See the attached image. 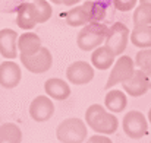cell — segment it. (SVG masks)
I'll list each match as a JSON object with an SVG mask.
<instances>
[{
	"label": "cell",
	"mask_w": 151,
	"mask_h": 143,
	"mask_svg": "<svg viewBox=\"0 0 151 143\" xmlns=\"http://www.w3.org/2000/svg\"><path fill=\"white\" fill-rule=\"evenodd\" d=\"M147 120L150 121V124H151V108H150V110H148V118H147Z\"/></svg>",
	"instance_id": "cell-28"
},
{
	"label": "cell",
	"mask_w": 151,
	"mask_h": 143,
	"mask_svg": "<svg viewBox=\"0 0 151 143\" xmlns=\"http://www.w3.org/2000/svg\"><path fill=\"white\" fill-rule=\"evenodd\" d=\"M122 88H123V91H125L128 95L135 96V98L145 95L147 91L150 89V88H148L147 75H145L141 69L135 70V72L132 73V76L122 83Z\"/></svg>",
	"instance_id": "cell-13"
},
{
	"label": "cell",
	"mask_w": 151,
	"mask_h": 143,
	"mask_svg": "<svg viewBox=\"0 0 151 143\" xmlns=\"http://www.w3.org/2000/svg\"><path fill=\"white\" fill-rule=\"evenodd\" d=\"M21 63L28 72H31L34 75H41V73H46L51 67L53 55L49 48L41 47L40 51L35 54H31V55L21 54Z\"/></svg>",
	"instance_id": "cell-8"
},
{
	"label": "cell",
	"mask_w": 151,
	"mask_h": 143,
	"mask_svg": "<svg viewBox=\"0 0 151 143\" xmlns=\"http://www.w3.org/2000/svg\"><path fill=\"white\" fill-rule=\"evenodd\" d=\"M145 75H147V79H148V88L151 89V70H148V72H144Z\"/></svg>",
	"instance_id": "cell-26"
},
{
	"label": "cell",
	"mask_w": 151,
	"mask_h": 143,
	"mask_svg": "<svg viewBox=\"0 0 151 143\" xmlns=\"http://www.w3.org/2000/svg\"><path fill=\"white\" fill-rule=\"evenodd\" d=\"M122 129L131 139H141L148 133V120L141 111H129L122 120Z\"/></svg>",
	"instance_id": "cell-7"
},
{
	"label": "cell",
	"mask_w": 151,
	"mask_h": 143,
	"mask_svg": "<svg viewBox=\"0 0 151 143\" xmlns=\"http://www.w3.org/2000/svg\"><path fill=\"white\" fill-rule=\"evenodd\" d=\"M43 47L41 38L34 32H25L21 37H18V50L22 55H31L40 51Z\"/></svg>",
	"instance_id": "cell-17"
},
{
	"label": "cell",
	"mask_w": 151,
	"mask_h": 143,
	"mask_svg": "<svg viewBox=\"0 0 151 143\" xmlns=\"http://www.w3.org/2000/svg\"><path fill=\"white\" fill-rule=\"evenodd\" d=\"M87 124L76 117L63 120L56 129V137L60 143H82L87 139Z\"/></svg>",
	"instance_id": "cell-5"
},
{
	"label": "cell",
	"mask_w": 151,
	"mask_h": 143,
	"mask_svg": "<svg viewBox=\"0 0 151 143\" xmlns=\"http://www.w3.org/2000/svg\"><path fill=\"white\" fill-rule=\"evenodd\" d=\"M85 124L99 134H113L119 127V120L113 112L100 104H93L85 111Z\"/></svg>",
	"instance_id": "cell-3"
},
{
	"label": "cell",
	"mask_w": 151,
	"mask_h": 143,
	"mask_svg": "<svg viewBox=\"0 0 151 143\" xmlns=\"http://www.w3.org/2000/svg\"><path fill=\"white\" fill-rule=\"evenodd\" d=\"M126 105H128L126 94L119 89H111L104 96V107L113 114L122 112L126 108Z\"/></svg>",
	"instance_id": "cell-18"
},
{
	"label": "cell",
	"mask_w": 151,
	"mask_h": 143,
	"mask_svg": "<svg viewBox=\"0 0 151 143\" xmlns=\"http://www.w3.org/2000/svg\"><path fill=\"white\" fill-rule=\"evenodd\" d=\"M85 143H113L106 134H94V136H91L90 139H87V142Z\"/></svg>",
	"instance_id": "cell-24"
},
{
	"label": "cell",
	"mask_w": 151,
	"mask_h": 143,
	"mask_svg": "<svg viewBox=\"0 0 151 143\" xmlns=\"http://www.w3.org/2000/svg\"><path fill=\"white\" fill-rule=\"evenodd\" d=\"M28 111L34 121L46 123L54 114V104H53L51 98H49L47 95H38L31 101Z\"/></svg>",
	"instance_id": "cell-11"
},
{
	"label": "cell",
	"mask_w": 151,
	"mask_h": 143,
	"mask_svg": "<svg viewBox=\"0 0 151 143\" xmlns=\"http://www.w3.org/2000/svg\"><path fill=\"white\" fill-rule=\"evenodd\" d=\"M18 32L10 28H4L0 31V54L7 58L13 60L18 57Z\"/></svg>",
	"instance_id": "cell-14"
},
{
	"label": "cell",
	"mask_w": 151,
	"mask_h": 143,
	"mask_svg": "<svg viewBox=\"0 0 151 143\" xmlns=\"http://www.w3.org/2000/svg\"><path fill=\"white\" fill-rule=\"evenodd\" d=\"M134 25H151V6L148 4H139L132 15Z\"/></svg>",
	"instance_id": "cell-21"
},
{
	"label": "cell",
	"mask_w": 151,
	"mask_h": 143,
	"mask_svg": "<svg viewBox=\"0 0 151 143\" xmlns=\"http://www.w3.org/2000/svg\"><path fill=\"white\" fill-rule=\"evenodd\" d=\"M129 29L126 25H123L122 22H114L111 26H109L107 29V35H106V47H109L114 55H120L123 54V51L128 47L129 43Z\"/></svg>",
	"instance_id": "cell-6"
},
{
	"label": "cell",
	"mask_w": 151,
	"mask_h": 143,
	"mask_svg": "<svg viewBox=\"0 0 151 143\" xmlns=\"http://www.w3.org/2000/svg\"><path fill=\"white\" fill-rule=\"evenodd\" d=\"M131 43L138 48H151V25H138L129 34Z\"/></svg>",
	"instance_id": "cell-19"
},
{
	"label": "cell",
	"mask_w": 151,
	"mask_h": 143,
	"mask_svg": "<svg viewBox=\"0 0 151 143\" xmlns=\"http://www.w3.org/2000/svg\"><path fill=\"white\" fill-rule=\"evenodd\" d=\"M134 72H135V61L129 55H120L116 60V63H114V66H113V69H111V72L109 75V79H107V83L104 85V88L106 89H111L114 85L123 83L125 80H128L132 76Z\"/></svg>",
	"instance_id": "cell-9"
},
{
	"label": "cell",
	"mask_w": 151,
	"mask_h": 143,
	"mask_svg": "<svg viewBox=\"0 0 151 143\" xmlns=\"http://www.w3.org/2000/svg\"><path fill=\"white\" fill-rule=\"evenodd\" d=\"M44 91L49 98L56 99V101H65L70 95V86L68 85L66 80L59 79V78L47 79L44 83Z\"/></svg>",
	"instance_id": "cell-15"
},
{
	"label": "cell",
	"mask_w": 151,
	"mask_h": 143,
	"mask_svg": "<svg viewBox=\"0 0 151 143\" xmlns=\"http://www.w3.org/2000/svg\"><path fill=\"white\" fill-rule=\"evenodd\" d=\"M0 143H22V132L15 123L0 126Z\"/></svg>",
	"instance_id": "cell-20"
},
{
	"label": "cell",
	"mask_w": 151,
	"mask_h": 143,
	"mask_svg": "<svg viewBox=\"0 0 151 143\" xmlns=\"http://www.w3.org/2000/svg\"><path fill=\"white\" fill-rule=\"evenodd\" d=\"M79 1L81 0H51V3H56V4H60V6H75Z\"/></svg>",
	"instance_id": "cell-25"
},
{
	"label": "cell",
	"mask_w": 151,
	"mask_h": 143,
	"mask_svg": "<svg viewBox=\"0 0 151 143\" xmlns=\"http://www.w3.org/2000/svg\"><path fill=\"white\" fill-rule=\"evenodd\" d=\"M135 64L142 72L151 70V50L150 48H142V50H139L137 53V55H135Z\"/></svg>",
	"instance_id": "cell-22"
},
{
	"label": "cell",
	"mask_w": 151,
	"mask_h": 143,
	"mask_svg": "<svg viewBox=\"0 0 151 143\" xmlns=\"http://www.w3.org/2000/svg\"><path fill=\"white\" fill-rule=\"evenodd\" d=\"M106 16V6L100 1H85L68 10L65 21L69 26H84L91 22H100Z\"/></svg>",
	"instance_id": "cell-2"
},
{
	"label": "cell",
	"mask_w": 151,
	"mask_h": 143,
	"mask_svg": "<svg viewBox=\"0 0 151 143\" xmlns=\"http://www.w3.org/2000/svg\"><path fill=\"white\" fill-rule=\"evenodd\" d=\"M114 53L109 47H97L91 54V64L99 70H107L114 64Z\"/></svg>",
	"instance_id": "cell-16"
},
{
	"label": "cell",
	"mask_w": 151,
	"mask_h": 143,
	"mask_svg": "<svg viewBox=\"0 0 151 143\" xmlns=\"http://www.w3.org/2000/svg\"><path fill=\"white\" fill-rule=\"evenodd\" d=\"M22 79L21 66L16 61L0 63V86L4 89H13L19 85Z\"/></svg>",
	"instance_id": "cell-12"
},
{
	"label": "cell",
	"mask_w": 151,
	"mask_h": 143,
	"mask_svg": "<svg viewBox=\"0 0 151 143\" xmlns=\"http://www.w3.org/2000/svg\"><path fill=\"white\" fill-rule=\"evenodd\" d=\"M109 26L101 22H91L81 28L76 35V46L82 51H91L100 47L106 40Z\"/></svg>",
	"instance_id": "cell-4"
},
{
	"label": "cell",
	"mask_w": 151,
	"mask_h": 143,
	"mask_svg": "<svg viewBox=\"0 0 151 143\" xmlns=\"http://www.w3.org/2000/svg\"><path fill=\"white\" fill-rule=\"evenodd\" d=\"M94 67L91 63L88 61H84V60H78V61H73L70 63L68 67H66V78H68V82H70L72 85H87L90 83L93 79H94Z\"/></svg>",
	"instance_id": "cell-10"
},
{
	"label": "cell",
	"mask_w": 151,
	"mask_h": 143,
	"mask_svg": "<svg viewBox=\"0 0 151 143\" xmlns=\"http://www.w3.org/2000/svg\"><path fill=\"white\" fill-rule=\"evenodd\" d=\"M139 3H141V4H148V6H151V0H139Z\"/></svg>",
	"instance_id": "cell-27"
},
{
	"label": "cell",
	"mask_w": 151,
	"mask_h": 143,
	"mask_svg": "<svg viewBox=\"0 0 151 143\" xmlns=\"http://www.w3.org/2000/svg\"><path fill=\"white\" fill-rule=\"evenodd\" d=\"M138 0H113V6L119 12H129L135 7Z\"/></svg>",
	"instance_id": "cell-23"
},
{
	"label": "cell",
	"mask_w": 151,
	"mask_h": 143,
	"mask_svg": "<svg viewBox=\"0 0 151 143\" xmlns=\"http://www.w3.org/2000/svg\"><path fill=\"white\" fill-rule=\"evenodd\" d=\"M51 15V4L46 0H32V3H21L16 9V25L22 29H32L38 23L47 22Z\"/></svg>",
	"instance_id": "cell-1"
}]
</instances>
